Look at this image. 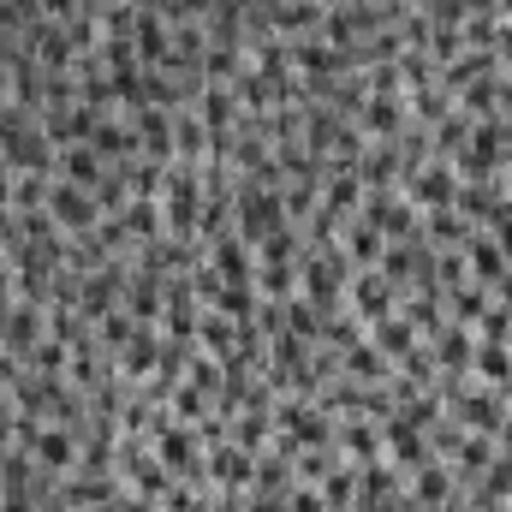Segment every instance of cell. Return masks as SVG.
<instances>
[{
  "instance_id": "cell-20",
  "label": "cell",
  "mask_w": 512,
  "mask_h": 512,
  "mask_svg": "<svg viewBox=\"0 0 512 512\" xmlns=\"http://www.w3.org/2000/svg\"><path fill=\"white\" fill-rule=\"evenodd\" d=\"M370 340L382 346V352H387V364L399 370V358H405V352H411V346H417L423 334H417V322H411L405 310H387V316H376V322H370Z\"/></svg>"
},
{
  "instance_id": "cell-10",
  "label": "cell",
  "mask_w": 512,
  "mask_h": 512,
  "mask_svg": "<svg viewBox=\"0 0 512 512\" xmlns=\"http://www.w3.org/2000/svg\"><path fill=\"white\" fill-rule=\"evenodd\" d=\"M203 453H209V483L215 489H251L256 483V453H245L239 441H215Z\"/></svg>"
},
{
  "instance_id": "cell-26",
  "label": "cell",
  "mask_w": 512,
  "mask_h": 512,
  "mask_svg": "<svg viewBox=\"0 0 512 512\" xmlns=\"http://www.w3.org/2000/svg\"><path fill=\"white\" fill-rule=\"evenodd\" d=\"M197 114H203V126H209V131H233V120H239L245 108H239L233 84H203V96H197Z\"/></svg>"
},
{
  "instance_id": "cell-24",
  "label": "cell",
  "mask_w": 512,
  "mask_h": 512,
  "mask_svg": "<svg viewBox=\"0 0 512 512\" xmlns=\"http://www.w3.org/2000/svg\"><path fill=\"white\" fill-rule=\"evenodd\" d=\"M340 251H346V262H352V268H376V262H382V251H387V233H376V227L358 215V221H346Z\"/></svg>"
},
{
  "instance_id": "cell-41",
  "label": "cell",
  "mask_w": 512,
  "mask_h": 512,
  "mask_svg": "<svg viewBox=\"0 0 512 512\" xmlns=\"http://www.w3.org/2000/svg\"><path fill=\"white\" fill-rule=\"evenodd\" d=\"M501 120H507V114H501ZM507 155H512V120H507Z\"/></svg>"
},
{
  "instance_id": "cell-7",
  "label": "cell",
  "mask_w": 512,
  "mask_h": 512,
  "mask_svg": "<svg viewBox=\"0 0 512 512\" xmlns=\"http://www.w3.org/2000/svg\"><path fill=\"white\" fill-rule=\"evenodd\" d=\"M382 453L399 465V471H405V477H411L417 465H429V459H435V453H429V435H423L411 417H399V411H393V417H382Z\"/></svg>"
},
{
  "instance_id": "cell-33",
  "label": "cell",
  "mask_w": 512,
  "mask_h": 512,
  "mask_svg": "<svg viewBox=\"0 0 512 512\" xmlns=\"http://www.w3.org/2000/svg\"><path fill=\"white\" fill-rule=\"evenodd\" d=\"M316 489H322L328 512H346L352 501H358V465H352V459H346V465H334V471H328V477H322Z\"/></svg>"
},
{
  "instance_id": "cell-1",
  "label": "cell",
  "mask_w": 512,
  "mask_h": 512,
  "mask_svg": "<svg viewBox=\"0 0 512 512\" xmlns=\"http://www.w3.org/2000/svg\"><path fill=\"white\" fill-rule=\"evenodd\" d=\"M233 227H239L251 245H262L268 233H280V227H286V203H280V191H274V185H256V179H239Z\"/></svg>"
},
{
  "instance_id": "cell-38",
  "label": "cell",
  "mask_w": 512,
  "mask_h": 512,
  "mask_svg": "<svg viewBox=\"0 0 512 512\" xmlns=\"http://www.w3.org/2000/svg\"><path fill=\"white\" fill-rule=\"evenodd\" d=\"M0 215H12V167L0 161Z\"/></svg>"
},
{
  "instance_id": "cell-16",
  "label": "cell",
  "mask_w": 512,
  "mask_h": 512,
  "mask_svg": "<svg viewBox=\"0 0 512 512\" xmlns=\"http://www.w3.org/2000/svg\"><path fill=\"white\" fill-rule=\"evenodd\" d=\"M465 268H471V280H483V286H495L501 274L512 268V256L501 251V239L489 233V227H477L471 239H465Z\"/></svg>"
},
{
  "instance_id": "cell-22",
  "label": "cell",
  "mask_w": 512,
  "mask_h": 512,
  "mask_svg": "<svg viewBox=\"0 0 512 512\" xmlns=\"http://www.w3.org/2000/svg\"><path fill=\"white\" fill-rule=\"evenodd\" d=\"M322 18H328L322 0H280V12H274V36H286V42H298V36H322Z\"/></svg>"
},
{
  "instance_id": "cell-39",
  "label": "cell",
  "mask_w": 512,
  "mask_h": 512,
  "mask_svg": "<svg viewBox=\"0 0 512 512\" xmlns=\"http://www.w3.org/2000/svg\"><path fill=\"white\" fill-rule=\"evenodd\" d=\"M495 304H501V310L512 316V268L501 274V280H495Z\"/></svg>"
},
{
  "instance_id": "cell-18",
  "label": "cell",
  "mask_w": 512,
  "mask_h": 512,
  "mask_svg": "<svg viewBox=\"0 0 512 512\" xmlns=\"http://www.w3.org/2000/svg\"><path fill=\"white\" fill-rule=\"evenodd\" d=\"M358 126H364V137H399L411 126V102L405 96H370L358 108Z\"/></svg>"
},
{
  "instance_id": "cell-40",
  "label": "cell",
  "mask_w": 512,
  "mask_h": 512,
  "mask_svg": "<svg viewBox=\"0 0 512 512\" xmlns=\"http://www.w3.org/2000/svg\"><path fill=\"white\" fill-rule=\"evenodd\" d=\"M501 179H507V191H512V155H507V167H501Z\"/></svg>"
},
{
  "instance_id": "cell-2",
  "label": "cell",
  "mask_w": 512,
  "mask_h": 512,
  "mask_svg": "<svg viewBox=\"0 0 512 512\" xmlns=\"http://www.w3.org/2000/svg\"><path fill=\"white\" fill-rule=\"evenodd\" d=\"M447 417H459L465 429H483V435H495V429H501V417H507V387H495V382H477V376H465V387H459V399L447 405Z\"/></svg>"
},
{
  "instance_id": "cell-14",
  "label": "cell",
  "mask_w": 512,
  "mask_h": 512,
  "mask_svg": "<svg viewBox=\"0 0 512 512\" xmlns=\"http://www.w3.org/2000/svg\"><path fill=\"white\" fill-rule=\"evenodd\" d=\"M334 423H340V435H334V441H340V453H346L352 465L387 459V453H382V423H376V417H334Z\"/></svg>"
},
{
  "instance_id": "cell-4",
  "label": "cell",
  "mask_w": 512,
  "mask_h": 512,
  "mask_svg": "<svg viewBox=\"0 0 512 512\" xmlns=\"http://www.w3.org/2000/svg\"><path fill=\"white\" fill-rule=\"evenodd\" d=\"M376 233H387V239H405V233H417V203L399 191V185H382V191H364V209H358Z\"/></svg>"
},
{
  "instance_id": "cell-6",
  "label": "cell",
  "mask_w": 512,
  "mask_h": 512,
  "mask_svg": "<svg viewBox=\"0 0 512 512\" xmlns=\"http://www.w3.org/2000/svg\"><path fill=\"white\" fill-rule=\"evenodd\" d=\"M417 209H447V203H459V173H453V161H441V155H429L405 185H399Z\"/></svg>"
},
{
  "instance_id": "cell-31",
  "label": "cell",
  "mask_w": 512,
  "mask_h": 512,
  "mask_svg": "<svg viewBox=\"0 0 512 512\" xmlns=\"http://www.w3.org/2000/svg\"><path fill=\"white\" fill-rule=\"evenodd\" d=\"M209 411H215V393H203L197 382H179L167 393V417H179V423H191V429H197Z\"/></svg>"
},
{
  "instance_id": "cell-11",
  "label": "cell",
  "mask_w": 512,
  "mask_h": 512,
  "mask_svg": "<svg viewBox=\"0 0 512 512\" xmlns=\"http://www.w3.org/2000/svg\"><path fill=\"white\" fill-rule=\"evenodd\" d=\"M42 334H48V310H42V304L12 298V310H6V322H0V346H6L12 358H24Z\"/></svg>"
},
{
  "instance_id": "cell-34",
  "label": "cell",
  "mask_w": 512,
  "mask_h": 512,
  "mask_svg": "<svg viewBox=\"0 0 512 512\" xmlns=\"http://www.w3.org/2000/svg\"><path fill=\"white\" fill-rule=\"evenodd\" d=\"M120 221L131 227V239L143 245V239H155V233H167L161 227V197H131L126 209H120Z\"/></svg>"
},
{
  "instance_id": "cell-42",
  "label": "cell",
  "mask_w": 512,
  "mask_h": 512,
  "mask_svg": "<svg viewBox=\"0 0 512 512\" xmlns=\"http://www.w3.org/2000/svg\"><path fill=\"white\" fill-rule=\"evenodd\" d=\"M197 512H215V501H209V495H203V507H197Z\"/></svg>"
},
{
  "instance_id": "cell-15",
  "label": "cell",
  "mask_w": 512,
  "mask_h": 512,
  "mask_svg": "<svg viewBox=\"0 0 512 512\" xmlns=\"http://www.w3.org/2000/svg\"><path fill=\"white\" fill-rule=\"evenodd\" d=\"M405 489L435 512V507H447V501L459 495V477H453V465H447V459H429V465H417V471L405 477Z\"/></svg>"
},
{
  "instance_id": "cell-12",
  "label": "cell",
  "mask_w": 512,
  "mask_h": 512,
  "mask_svg": "<svg viewBox=\"0 0 512 512\" xmlns=\"http://www.w3.org/2000/svg\"><path fill=\"white\" fill-rule=\"evenodd\" d=\"M30 453H36L42 471L66 477V471H78V429H66V423H42L36 441H30Z\"/></svg>"
},
{
  "instance_id": "cell-27",
  "label": "cell",
  "mask_w": 512,
  "mask_h": 512,
  "mask_svg": "<svg viewBox=\"0 0 512 512\" xmlns=\"http://www.w3.org/2000/svg\"><path fill=\"white\" fill-rule=\"evenodd\" d=\"M256 292L262 298H292L298 292V262L292 256H256Z\"/></svg>"
},
{
  "instance_id": "cell-30",
  "label": "cell",
  "mask_w": 512,
  "mask_h": 512,
  "mask_svg": "<svg viewBox=\"0 0 512 512\" xmlns=\"http://www.w3.org/2000/svg\"><path fill=\"white\" fill-rule=\"evenodd\" d=\"M197 346H203V352H215V358L239 352V322H233L227 310H203V322H197Z\"/></svg>"
},
{
  "instance_id": "cell-9",
  "label": "cell",
  "mask_w": 512,
  "mask_h": 512,
  "mask_svg": "<svg viewBox=\"0 0 512 512\" xmlns=\"http://www.w3.org/2000/svg\"><path fill=\"white\" fill-rule=\"evenodd\" d=\"M429 346H435V364L447 370V376H471V352H477V328L471 322H441L435 334H429Z\"/></svg>"
},
{
  "instance_id": "cell-36",
  "label": "cell",
  "mask_w": 512,
  "mask_h": 512,
  "mask_svg": "<svg viewBox=\"0 0 512 512\" xmlns=\"http://www.w3.org/2000/svg\"><path fill=\"white\" fill-rule=\"evenodd\" d=\"M60 30H66L72 54H96V48H102V24H96V12H78V18H66Z\"/></svg>"
},
{
  "instance_id": "cell-28",
  "label": "cell",
  "mask_w": 512,
  "mask_h": 512,
  "mask_svg": "<svg viewBox=\"0 0 512 512\" xmlns=\"http://www.w3.org/2000/svg\"><path fill=\"white\" fill-rule=\"evenodd\" d=\"M489 304H495V286H483V280H465V286L447 292V316L453 322H471V328L489 316Z\"/></svg>"
},
{
  "instance_id": "cell-37",
  "label": "cell",
  "mask_w": 512,
  "mask_h": 512,
  "mask_svg": "<svg viewBox=\"0 0 512 512\" xmlns=\"http://www.w3.org/2000/svg\"><path fill=\"white\" fill-rule=\"evenodd\" d=\"M286 512H328V501H322L316 483H292L286 489Z\"/></svg>"
},
{
  "instance_id": "cell-29",
  "label": "cell",
  "mask_w": 512,
  "mask_h": 512,
  "mask_svg": "<svg viewBox=\"0 0 512 512\" xmlns=\"http://www.w3.org/2000/svg\"><path fill=\"white\" fill-rule=\"evenodd\" d=\"M126 310L143 322V328H161V280H155V274H137V268H131Z\"/></svg>"
},
{
  "instance_id": "cell-13",
  "label": "cell",
  "mask_w": 512,
  "mask_h": 512,
  "mask_svg": "<svg viewBox=\"0 0 512 512\" xmlns=\"http://www.w3.org/2000/svg\"><path fill=\"white\" fill-rule=\"evenodd\" d=\"M108 173H114V167L96 155V143H60V155H54V179H72V185H84V191H96Z\"/></svg>"
},
{
  "instance_id": "cell-32",
  "label": "cell",
  "mask_w": 512,
  "mask_h": 512,
  "mask_svg": "<svg viewBox=\"0 0 512 512\" xmlns=\"http://www.w3.org/2000/svg\"><path fill=\"white\" fill-rule=\"evenodd\" d=\"M66 358H72V346H66L60 334H42V340L24 352V370H36V376H66Z\"/></svg>"
},
{
  "instance_id": "cell-21",
  "label": "cell",
  "mask_w": 512,
  "mask_h": 512,
  "mask_svg": "<svg viewBox=\"0 0 512 512\" xmlns=\"http://www.w3.org/2000/svg\"><path fill=\"white\" fill-rule=\"evenodd\" d=\"M173 149H179V161H209V126H203V114H197V102H185V108H173Z\"/></svg>"
},
{
  "instance_id": "cell-23",
  "label": "cell",
  "mask_w": 512,
  "mask_h": 512,
  "mask_svg": "<svg viewBox=\"0 0 512 512\" xmlns=\"http://www.w3.org/2000/svg\"><path fill=\"white\" fill-rule=\"evenodd\" d=\"M340 358H346V376H358V382H370V387L393 376V364H387V352H382V346L370 340V328H364V334H358V340H352V346H346Z\"/></svg>"
},
{
  "instance_id": "cell-5",
  "label": "cell",
  "mask_w": 512,
  "mask_h": 512,
  "mask_svg": "<svg viewBox=\"0 0 512 512\" xmlns=\"http://www.w3.org/2000/svg\"><path fill=\"white\" fill-rule=\"evenodd\" d=\"M48 215H54L60 233H90L102 221V203H96V191H84L72 179H54L48 185Z\"/></svg>"
},
{
  "instance_id": "cell-3",
  "label": "cell",
  "mask_w": 512,
  "mask_h": 512,
  "mask_svg": "<svg viewBox=\"0 0 512 512\" xmlns=\"http://www.w3.org/2000/svg\"><path fill=\"white\" fill-rule=\"evenodd\" d=\"M346 310L370 328L376 316H387V310H399V286L387 280L382 268H352V280H346Z\"/></svg>"
},
{
  "instance_id": "cell-25",
  "label": "cell",
  "mask_w": 512,
  "mask_h": 512,
  "mask_svg": "<svg viewBox=\"0 0 512 512\" xmlns=\"http://www.w3.org/2000/svg\"><path fill=\"white\" fill-rule=\"evenodd\" d=\"M471 376H477V382H495V387H512V346L507 340H483V334H477Z\"/></svg>"
},
{
  "instance_id": "cell-8",
  "label": "cell",
  "mask_w": 512,
  "mask_h": 512,
  "mask_svg": "<svg viewBox=\"0 0 512 512\" xmlns=\"http://www.w3.org/2000/svg\"><path fill=\"white\" fill-rule=\"evenodd\" d=\"M209 268H215L227 286H256V245L233 227V233L209 239Z\"/></svg>"
},
{
  "instance_id": "cell-19",
  "label": "cell",
  "mask_w": 512,
  "mask_h": 512,
  "mask_svg": "<svg viewBox=\"0 0 512 512\" xmlns=\"http://www.w3.org/2000/svg\"><path fill=\"white\" fill-rule=\"evenodd\" d=\"M501 203H507V179H489V185H459V203H453V209H459L471 227H495Z\"/></svg>"
},
{
  "instance_id": "cell-35",
  "label": "cell",
  "mask_w": 512,
  "mask_h": 512,
  "mask_svg": "<svg viewBox=\"0 0 512 512\" xmlns=\"http://www.w3.org/2000/svg\"><path fill=\"white\" fill-rule=\"evenodd\" d=\"M54 173H12V209H48Z\"/></svg>"
},
{
  "instance_id": "cell-17",
  "label": "cell",
  "mask_w": 512,
  "mask_h": 512,
  "mask_svg": "<svg viewBox=\"0 0 512 512\" xmlns=\"http://www.w3.org/2000/svg\"><path fill=\"white\" fill-rule=\"evenodd\" d=\"M161 340H167L161 328H137V334H131V340H126V352L114 358L126 382H149V376H155V364H161Z\"/></svg>"
}]
</instances>
